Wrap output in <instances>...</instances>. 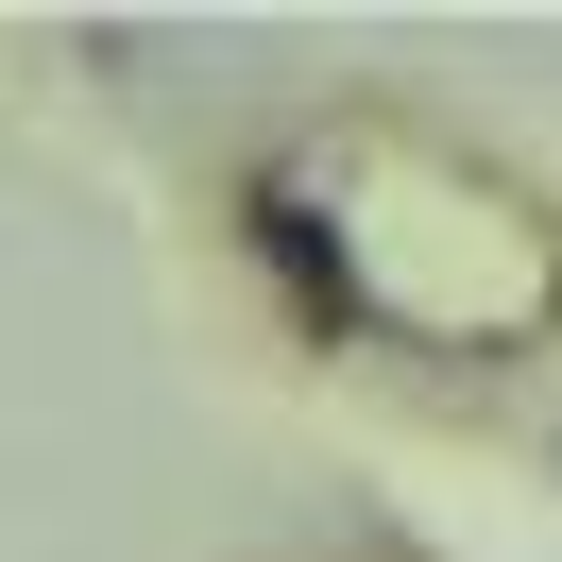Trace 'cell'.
I'll list each match as a JSON object with an SVG mask.
<instances>
[{"label":"cell","instance_id":"obj_1","mask_svg":"<svg viewBox=\"0 0 562 562\" xmlns=\"http://www.w3.org/2000/svg\"><path fill=\"white\" fill-rule=\"evenodd\" d=\"M239 222H256V256H273V273H290V307H307V324H341V307H358V273H341V256H324V222L290 205V188H256Z\"/></svg>","mask_w":562,"mask_h":562}]
</instances>
